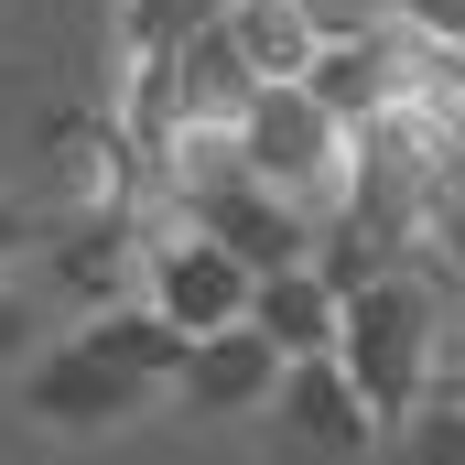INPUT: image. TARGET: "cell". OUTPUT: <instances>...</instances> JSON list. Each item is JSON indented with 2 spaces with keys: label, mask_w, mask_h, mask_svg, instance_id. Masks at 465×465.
Masks as SVG:
<instances>
[{
  "label": "cell",
  "mask_w": 465,
  "mask_h": 465,
  "mask_svg": "<svg viewBox=\"0 0 465 465\" xmlns=\"http://www.w3.org/2000/svg\"><path fill=\"white\" fill-rule=\"evenodd\" d=\"M336 368L357 379V401L401 433L433 390H455V314L433 303V282L422 271H390V282H368V292H347V336H336Z\"/></svg>",
  "instance_id": "6da1fadb"
},
{
  "label": "cell",
  "mask_w": 465,
  "mask_h": 465,
  "mask_svg": "<svg viewBox=\"0 0 465 465\" xmlns=\"http://www.w3.org/2000/svg\"><path fill=\"white\" fill-rule=\"evenodd\" d=\"M238 141H249V173H260L271 195H292L314 228H336V217H347L357 130L314 109V87H260V109L238 119Z\"/></svg>",
  "instance_id": "7a4b0ae2"
},
{
  "label": "cell",
  "mask_w": 465,
  "mask_h": 465,
  "mask_svg": "<svg viewBox=\"0 0 465 465\" xmlns=\"http://www.w3.org/2000/svg\"><path fill=\"white\" fill-rule=\"evenodd\" d=\"M141 292L206 347V336H228V325H249V303H260V271L238 260V249H217L206 228H184V238H163L152 249V271H141Z\"/></svg>",
  "instance_id": "3957f363"
},
{
  "label": "cell",
  "mask_w": 465,
  "mask_h": 465,
  "mask_svg": "<svg viewBox=\"0 0 465 465\" xmlns=\"http://www.w3.org/2000/svg\"><path fill=\"white\" fill-rule=\"evenodd\" d=\"M271 411H282V433H292V455H303V465H368L379 444H390V422L357 401V379L336 368V357H303V368L282 379Z\"/></svg>",
  "instance_id": "277c9868"
},
{
  "label": "cell",
  "mask_w": 465,
  "mask_h": 465,
  "mask_svg": "<svg viewBox=\"0 0 465 465\" xmlns=\"http://www.w3.org/2000/svg\"><path fill=\"white\" fill-rule=\"evenodd\" d=\"M141 401H152V390L119 379L109 357H87V347H44V357H33V379H22V411H33L44 433H119Z\"/></svg>",
  "instance_id": "5b68a950"
},
{
  "label": "cell",
  "mask_w": 465,
  "mask_h": 465,
  "mask_svg": "<svg viewBox=\"0 0 465 465\" xmlns=\"http://www.w3.org/2000/svg\"><path fill=\"white\" fill-rule=\"evenodd\" d=\"M130 271H152V238H141L130 206H98V217H65V228H54V282H65L87 314L141 303V292H130Z\"/></svg>",
  "instance_id": "8992f818"
},
{
  "label": "cell",
  "mask_w": 465,
  "mask_h": 465,
  "mask_svg": "<svg viewBox=\"0 0 465 465\" xmlns=\"http://www.w3.org/2000/svg\"><path fill=\"white\" fill-rule=\"evenodd\" d=\"M163 65H173V130H238V119L260 109V76H249V54H238L228 11H217L195 44H173Z\"/></svg>",
  "instance_id": "52a82bcc"
},
{
  "label": "cell",
  "mask_w": 465,
  "mask_h": 465,
  "mask_svg": "<svg viewBox=\"0 0 465 465\" xmlns=\"http://www.w3.org/2000/svg\"><path fill=\"white\" fill-rule=\"evenodd\" d=\"M195 228L217 238V249H238L260 282H271V271H303V260L325 249V228H314L292 195H271V184H238V195H217V206H195Z\"/></svg>",
  "instance_id": "ba28073f"
},
{
  "label": "cell",
  "mask_w": 465,
  "mask_h": 465,
  "mask_svg": "<svg viewBox=\"0 0 465 465\" xmlns=\"http://www.w3.org/2000/svg\"><path fill=\"white\" fill-rule=\"evenodd\" d=\"M76 347L87 357H109L119 379H141V390H184V368H195V336L141 292V303H109V314H87L76 325Z\"/></svg>",
  "instance_id": "9c48e42d"
},
{
  "label": "cell",
  "mask_w": 465,
  "mask_h": 465,
  "mask_svg": "<svg viewBox=\"0 0 465 465\" xmlns=\"http://www.w3.org/2000/svg\"><path fill=\"white\" fill-rule=\"evenodd\" d=\"M282 379H292V357L271 347L260 325H228V336H206L195 347V368H184V411H271L282 401Z\"/></svg>",
  "instance_id": "30bf717a"
},
{
  "label": "cell",
  "mask_w": 465,
  "mask_h": 465,
  "mask_svg": "<svg viewBox=\"0 0 465 465\" xmlns=\"http://www.w3.org/2000/svg\"><path fill=\"white\" fill-rule=\"evenodd\" d=\"M249 325H260L271 347L303 368V357H336V336H347V292H336V282H325V271L303 260V271H271V282H260Z\"/></svg>",
  "instance_id": "8fae6325"
},
{
  "label": "cell",
  "mask_w": 465,
  "mask_h": 465,
  "mask_svg": "<svg viewBox=\"0 0 465 465\" xmlns=\"http://www.w3.org/2000/svg\"><path fill=\"white\" fill-rule=\"evenodd\" d=\"M228 33L249 54L260 87H303L325 65V33H314V0H228Z\"/></svg>",
  "instance_id": "7c38bea8"
},
{
  "label": "cell",
  "mask_w": 465,
  "mask_h": 465,
  "mask_svg": "<svg viewBox=\"0 0 465 465\" xmlns=\"http://www.w3.org/2000/svg\"><path fill=\"white\" fill-rule=\"evenodd\" d=\"M228 0H119V65H141V54H173V44H195L206 22H217Z\"/></svg>",
  "instance_id": "4fadbf2b"
},
{
  "label": "cell",
  "mask_w": 465,
  "mask_h": 465,
  "mask_svg": "<svg viewBox=\"0 0 465 465\" xmlns=\"http://www.w3.org/2000/svg\"><path fill=\"white\" fill-rule=\"evenodd\" d=\"M390 465H465V390H433V401L390 433Z\"/></svg>",
  "instance_id": "5bb4252c"
},
{
  "label": "cell",
  "mask_w": 465,
  "mask_h": 465,
  "mask_svg": "<svg viewBox=\"0 0 465 465\" xmlns=\"http://www.w3.org/2000/svg\"><path fill=\"white\" fill-rule=\"evenodd\" d=\"M22 249H33V206H11V195H0V271H11Z\"/></svg>",
  "instance_id": "9a60e30c"
},
{
  "label": "cell",
  "mask_w": 465,
  "mask_h": 465,
  "mask_svg": "<svg viewBox=\"0 0 465 465\" xmlns=\"http://www.w3.org/2000/svg\"><path fill=\"white\" fill-rule=\"evenodd\" d=\"M33 347V314H22V292H0V357H22Z\"/></svg>",
  "instance_id": "2e32d148"
},
{
  "label": "cell",
  "mask_w": 465,
  "mask_h": 465,
  "mask_svg": "<svg viewBox=\"0 0 465 465\" xmlns=\"http://www.w3.org/2000/svg\"><path fill=\"white\" fill-rule=\"evenodd\" d=\"M433 238H444V249H455V260H465V173H455V184H444V228H433Z\"/></svg>",
  "instance_id": "e0dca14e"
}]
</instances>
